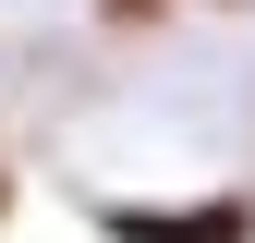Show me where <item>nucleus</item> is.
Returning a JSON list of instances; mask_svg holds the SVG:
<instances>
[{"mask_svg": "<svg viewBox=\"0 0 255 243\" xmlns=\"http://www.w3.org/2000/svg\"><path fill=\"white\" fill-rule=\"evenodd\" d=\"M98 243H255V195H85Z\"/></svg>", "mask_w": 255, "mask_h": 243, "instance_id": "nucleus-1", "label": "nucleus"}, {"mask_svg": "<svg viewBox=\"0 0 255 243\" xmlns=\"http://www.w3.org/2000/svg\"><path fill=\"white\" fill-rule=\"evenodd\" d=\"M98 24H122V37H146V24H170V0H98Z\"/></svg>", "mask_w": 255, "mask_h": 243, "instance_id": "nucleus-2", "label": "nucleus"}, {"mask_svg": "<svg viewBox=\"0 0 255 243\" xmlns=\"http://www.w3.org/2000/svg\"><path fill=\"white\" fill-rule=\"evenodd\" d=\"M0 219H12V170H0Z\"/></svg>", "mask_w": 255, "mask_h": 243, "instance_id": "nucleus-3", "label": "nucleus"}]
</instances>
